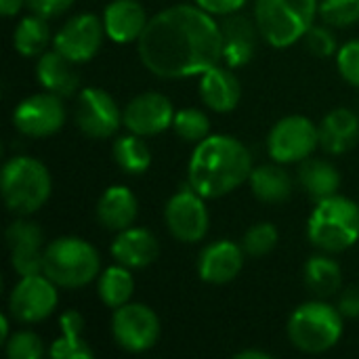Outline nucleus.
I'll return each instance as SVG.
<instances>
[{"label":"nucleus","mask_w":359,"mask_h":359,"mask_svg":"<svg viewBox=\"0 0 359 359\" xmlns=\"http://www.w3.org/2000/svg\"><path fill=\"white\" fill-rule=\"evenodd\" d=\"M172 128L183 141L200 143L202 139L208 137L210 122H208V116L200 109H181L175 114Z\"/></svg>","instance_id":"32"},{"label":"nucleus","mask_w":359,"mask_h":359,"mask_svg":"<svg viewBox=\"0 0 359 359\" xmlns=\"http://www.w3.org/2000/svg\"><path fill=\"white\" fill-rule=\"evenodd\" d=\"M337 65L341 76L359 88V40L343 44L337 53Z\"/></svg>","instance_id":"36"},{"label":"nucleus","mask_w":359,"mask_h":359,"mask_svg":"<svg viewBox=\"0 0 359 359\" xmlns=\"http://www.w3.org/2000/svg\"><path fill=\"white\" fill-rule=\"evenodd\" d=\"M238 359H271L269 353L265 351H255V349H248V351H242V353H236Z\"/></svg>","instance_id":"42"},{"label":"nucleus","mask_w":359,"mask_h":359,"mask_svg":"<svg viewBox=\"0 0 359 359\" xmlns=\"http://www.w3.org/2000/svg\"><path fill=\"white\" fill-rule=\"evenodd\" d=\"M139 202L135 194L124 185H111L103 191L97 204V219L103 227L111 231H122L130 227L137 219Z\"/></svg>","instance_id":"24"},{"label":"nucleus","mask_w":359,"mask_h":359,"mask_svg":"<svg viewBox=\"0 0 359 359\" xmlns=\"http://www.w3.org/2000/svg\"><path fill=\"white\" fill-rule=\"evenodd\" d=\"M278 240H280V233H278L276 225L257 223L246 231V236L242 240V248L248 257H265L278 246Z\"/></svg>","instance_id":"33"},{"label":"nucleus","mask_w":359,"mask_h":359,"mask_svg":"<svg viewBox=\"0 0 359 359\" xmlns=\"http://www.w3.org/2000/svg\"><path fill=\"white\" fill-rule=\"evenodd\" d=\"M114 160L116 164L128 172V175H143L149 164H151V151L149 147L145 145V141H141L139 135H126V137H120L116 143H114Z\"/></svg>","instance_id":"31"},{"label":"nucleus","mask_w":359,"mask_h":359,"mask_svg":"<svg viewBox=\"0 0 359 359\" xmlns=\"http://www.w3.org/2000/svg\"><path fill=\"white\" fill-rule=\"evenodd\" d=\"M175 109L168 97L160 93H143L137 95L122 114L124 126L139 135V137H151L164 133L168 126H172Z\"/></svg>","instance_id":"15"},{"label":"nucleus","mask_w":359,"mask_h":359,"mask_svg":"<svg viewBox=\"0 0 359 359\" xmlns=\"http://www.w3.org/2000/svg\"><path fill=\"white\" fill-rule=\"evenodd\" d=\"M76 63L63 57L59 50H44L36 65L38 82L44 90L63 97H72L80 86V76L74 67Z\"/></svg>","instance_id":"22"},{"label":"nucleus","mask_w":359,"mask_h":359,"mask_svg":"<svg viewBox=\"0 0 359 359\" xmlns=\"http://www.w3.org/2000/svg\"><path fill=\"white\" fill-rule=\"evenodd\" d=\"M305 42H307V48H309L316 57H330V55H334V50H337L334 36H332L326 27L313 25V27L305 34Z\"/></svg>","instance_id":"37"},{"label":"nucleus","mask_w":359,"mask_h":359,"mask_svg":"<svg viewBox=\"0 0 359 359\" xmlns=\"http://www.w3.org/2000/svg\"><path fill=\"white\" fill-rule=\"evenodd\" d=\"M359 141V118L347 107L332 109L320 124V145L332 154H347Z\"/></svg>","instance_id":"23"},{"label":"nucleus","mask_w":359,"mask_h":359,"mask_svg":"<svg viewBox=\"0 0 359 359\" xmlns=\"http://www.w3.org/2000/svg\"><path fill=\"white\" fill-rule=\"evenodd\" d=\"M250 151L229 135H212L198 143L191 154L189 185L206 200L223 198L250 179Z\"/></svg>","instance_id":"2"},{"label":"nucleus","mask_w":359,"mask_h":359,"mask_svg":"<svg viewBox=\"0 0 359 359\" xmlns=\"http://www.w3.org/2000/svg\"><path fill=\"white\" fill-rule=\"evenodd\" d=\"M4 347L11 359H40L44 355V345L34 332H17L8 337Z\"/></svg>","instance_id":"35"},{"label":"nucleus","mask_w":359,"mask_h":359,"mask_svg":"<svg viewBox=\"0 0 359 359\" xmlns=\"http://www.w3.org/2000/svg\"><path fill=\"white\" fill-rule=\"evenodd\" d=\"M318 13V0H257L255 23L265 42L288 48L305 38Z\"/></svg>","instance_id":"3"},{"label":"nucleus","mask_w":359,"mask_h":359,"mask_svg":"<svg viewBox=\"0 0 359 359\" xmlns=\"http://www.w3.org/2000/svg\"><path fill=\"white\" fill-rule=\"evenodd\" d=\"M257 29L244 15H227L221 23L223 59L229 67H242L252 61L257 50Z\"/></svg>","instance_id":"19"},{"label":"nucleus","mask_w":359,"mask_h":359,"mask_svg":"<svg viewBox=\"0 0 359 359\" xmlns=\"http://www.w3.org/2000/svg\"><path fill=\"white\" fill-rule=\"evenodd\" d=\"M120 122L122 114L107 90L95 86L80 90L76 103V124L86 137L107 139L116 135Z\"/></svg>","instance_id":"14"},{"label":"nucleus","mask_w":359,"mask_h":359,"mask_svg":"<svg viewBox=\"0 0 359 359\" xmlns=\"http://www.w3.org/2000/svg\"><path fill=\"white\" fill-rule=\"evenodd\" d=\"M204 200L206 198H202L191 185L181 189L168 200L164 219L172 238L185 244H196L206 236L210 217H208Z\"/></svg>","instance_id":"11"},{"label":"nucleus","mask_w":359,"mask_h":359,"mask_svg":"<svg viewBox=\"0 0 359 359\" xmlns=\"http://www.w3.org/2000/svg\"><path fill=\"white\" fill-rule=\"evenodd\" d=\"M339 311L343 313V318H359V286H353L341 294Z\"/></svg>","instance_id":"40"},{"label":"nucleus","mask_w":359,"mask_h":359,"mask_svg":"<svg viewBox=\"0 0 359 359\" xmlns=\"http://www.w3.org/2000/svg\"><path fill=\"white\" fill-rule=\"evenodd\" d=\"M0 330H2V343H6L8 341V318L6 316L0 318Z\"/></svg>","instance_id":"43"},{"label":"nucleus","mask_w":359,"mask_h":359,"mask_svg":"<svg viewBox=\"0 0 359 359\" xmlns=\"http://www.w3.org/2000/svg\"><path fill=\"white\" fill-rule=\"evenodd\" d=\"M48 40H50V27L46 19L34 13L21 19V23L15 27V34H13V44L17 53H21L23 57L42 55L44 48L48 46Z\"/></svg>","instance_id":"29"},{"label":"nucleus","mask_w":359,"mask_h":359,"mask_svg":"<svg viewBox=\"0 0 359 359\" xmlns=\"http://www.w3.org/2000/svg\"><path fill=\"white\" fill-rule=\"evenodd\" d=\"M63 122H65V107L61 103V97L48 90L23 99L13 111L15 128L21 135L34 139L55 135L63 126Z\"/></svg>","instance_id":"13"},{"label":"nucleus","mask_w":359,"mask_h":359,"mask_svg":"<svg viewBox=\"0 0 359 359\" xmlns=\"http://www.w3.org/2000/svg\"><path fill=\"white\" fill-rule=\"evenodd\" d=\"M84 330V318L78 311H65L61 316V337L50 347L55 359H93V349L80 337Z\"/></svg>","instance_id":"25"},{"label":"nucleus","mask_w":359,"mask_h":359,"mask_svg":"<svg viewBox=\"0 0 359 359\" xmlns=\"http://www.w3.org/2000/svg\"><path fill=\"white\" fill-rule=\"evenodd\" d=\"M244 265V248L231 240L208 244L198 259V276L206 284H227L236 280Z\"/></svg>","instance_id":"17"},{"label":"nucleus","mask_w":359,"mask_h":359,"mask_svg":"<svg viewBox=\"0 0 359 359\" xmlns=\"http://www.w3.org/2000/svg\"><path fill=\"white\" fill-rule=\"evenodd\" d=\"M42 229L32 221H15L6 229V244L11 250V265L19 276L42 273Z\"/></svg>","instance_id":"16"},{"label":"nucleus","mask_w":359,"mask_h":359,"mask_svg":"<svg viewBox=\"0 0 359 359\" xmlns=\"http://www.w3.org/2000/svg\"><path fill=\"white\" fill-rule=\"evenodd\" d=\"M246 2L248 0H196V4L200 8H204L206 13H210V15H223V17L238 13Z\"/></svg>","instance_id":"39"},{"label":"nucleus","mask_w":359,"mask_h":359,"mask_svg":"<svg viewBox=\"0 0 359 359\" xmlns=\"http://www.w3.org/2000/svg\"><path fill=\"white\" fill-rule=\"evenodd\" d=\"M307 236L311 244L324 252H343L359 240V206L339 194L316 204Z\"/></svg>","instance_id":"4"},{"label":"nucleus","mask_w":359,"mask_h":359,"mask_svg":"<svg viewBox=\"0 0 359 359\" xmlns=\"http://www.w3.org/2000/svg\"><path fill=\"white\" fill-rule=\"evenodd\" d=\"M101 269L99 252L82 238H57L44 248L42 273L63 288H82L90 284Z\"/></svg>","instance_id":"5"},{"label":"nucleus","mask_w":359,"mask_h":359,"mask_svg":"<svg viewBox=\"0 0 359 359\" xmlns=\"http://www.w3.org/2000/svg\"><path fill=\"white\" fill-rule=\"evenodd\" d=\"M23 2L25 0H0V11H2L4 17H13V15H17L21 11Z\"/></svg>","instance_id":"41"},{"label":"nucleus","mask_w":359,"mask_h":359,"mask_svg":"<svg viewBox=\"0 0 359 359\" xmlns=\"http://www.w3.org/2000/svg\"><path fill=\"white\" fill-rule=\"evenodd\" d=\"M133 290H135V280L128 267L124 265L107 267L99 278V297L111 309L126 305L133 297Z\"/></svg>","instance_id":"30"},{"label":"nucleus","mask_w":359,"mask_h":359,"mask_svg":"<svg viewBox=\"0 0 359 359\" xmlns=\"http://www.w3.org/2000/svg\"><path fill=\"white\" fill-rule=\"evenodd\" d=\"M111 334L122 349L130 353H143L158 343L160 320L154 313V309H149L147 305L126 303L114 309Z\"/></svg>","instance_id":"9"},{"label":"nucleus","mask_w":359,"mask_h":359,"mask_svg":"<svg viewBox=\"0 0 359 359\" xmlns=\"http://www.w3.org/2000/svg\"><path fill=\"white\" fill-rule=\"evenodd\" d=\"M55 286L57 284L48 280L44 273L21 276L8 299L11 316L23 324H36L46 320L59 303V294Z\"/></svg>","instance_id":"10"},{"label":"nucleus","mask_w":359,"mask_h":359,"mask_svg":"<svg viewBox=\"0 0 359 359\" xmlns=\"http://www.w3.org/2000/svg\"><path fill=\"white\" fill-rule=\"evenodd\" d=\"M341 267L330 257H311L303 267V282L316 299L334 297L341 290Z\"/></svg>","instance_id":"26"},{"label":"nucleus","mask_w":359,"mask_h":359,"mask_svg":"<svg viewBox=\"0 0 359 359\" xmlns=\"http://www.w3.org/2000/svg\"><path fill=\"white\" fill-rule=\"evenodd\" d=\"M320 145V128L305 116H286L273 124L267 137L269 156L278 164L307 160Z\"/></svg>","instance_id":"8"},{"label":"nucleus","mask_w":359,"mask_h":359,"mask_svg":"<svg viewBox=\"0 0 359 359\" xmlns=\"http://www.w3.org/2000/svg\"><path fill=\"white\" fill-rule=\"evenodd\" d=\"M143 65L160 78L206 74L223 59L221 25L198 4H177L147 21L139 38Z\"/></svg>","instance_id":"1"},{"label":"nucleus","mask_w":359,"mask_h":359,"mask_svg":"<svg viewBox=\"0 0 359 359\" xmlns=\"http://www.w3.org/2000/svg\"><path fill=\"white\" fill-rule=\"evenodd\" d=\"M105 36L103 21L93 13H82L61 25L53 38V48L74 63H84L99 53Z\"/></svg>","instance_id":"12"},{"label":"nucleus","mask_w":359,"mask_h":359,"mask_svg":"<svg viewBox=\"0 0 359 359\" xmlns=\"http://www.w3.org/2000/svg\"><path fill=\"white\" fill-rule=\"evenodd\" d=\"M343 334V313L322 299L299 305L288 320L290 343L305 353L332 349Z\"/></svg>","instance_id":"7"},{"label":"nucleus","mask_w":359,"mask_h":359,"mask_svg":"<svg viewBox=\"0 0 359 359\" xmlns=\"http://www.w3.org/2000/svg\"><path fill=\"white\" fill-rule=\"evenodd\" d=\"M48 168L29 156H15L2 168V196L11 212L32 215L50 198Z\"/></svg>","instance_id":"6"},{"label":"nucleus","mask_w":359,"mask_h":359,"mask_svg":"<svg viewBox=\"0 0 359 359\" xmlns=\"http://www.w3.org/2000/svg\"><path fill=\"white\" fill-rule=\"evenodd\" d=\"M320 17L334 27H347L359 21V0H322Z\"/></svg>","instance_id":"34"},{"label":"nucleus","mask_w":359,"mask_h":359,"mask_svg":"<svg viewBox=\"0 0 359 359\" xmlns=\"http://www.w3.org/2000/svg\"><path fill=\"white\" fill-rule=\"evenodd\" d=\"M248 181H250L252 194L261 202H267V204H280V202L288 200L292 194V181H290L288 172L273 164L252 168Z\"/></svg>","instance_id":"27"},{"label":"nucleus","mask_w":359,"mask_h":359,"mask_svg":"<svg viewBox=\"0 0 359 359\" xmlns=\"http://www.w3.org/2000/svg\"><path fill=\"white\" fill-rule=\"evenodd\" d=\"M158 240L151 231L141 227H126L118 231L116 240L111 242L114 259L128 267V269H143L158 259Z\"/></svg>","instance_id":"20"},{"label":"nucleus","mask_w":359,"mask_h":359,"mask_svg":"<svg viewBox=\"0 0 359 359\" xmlns=\"http://www.w3.org/2000/svg\"><path fill=\"white\" fill-rule=\"evenodd\" d=\"M200 97L206 103V107L219 114H227L238 107L242 97V86L231 69L215 65L206 74H202Z\"/></svg>","instance_id":"21"},{"label":"nucleus","mask_w":359,"mask_h":359,"mask_svg":"<svg viewBox=\"0 0 359 359\" xmlns=\"http://www.w3.org/2000/svg\"><path fill=\"white\" fill-rule=\"evenodd\" d=\"M147 13L137 0H114L105 6L103 25L109 40L118 44H128L139 40L147 27Z\"/></svg>","instance_id":"18"},{"label":"nucleus","mask_w":359,"mask_h":359,"mask_svg":"<svg viewBox=\"0 0 359 359\" xmlns=\"http://www.w3.org/2000/svg\"><path fill=\"white\" fill-rule=\"evenodd\" d=\"M299 181L307 189V194L320 202L324 198H330L337 194L341 185V175L339 170L324 160H303V166L299 170Z\"/></svg>","instance_id":"28"},{"label":"nucleus","mask_w":359,"mask_h":359,"mask_svg":"<svg viewBox=\"0 0 359 359\" xmlns=\"http://www.w3.org/2000/svg\"><path fill=\"white\" fill-rule=\"evenodd\" d=\"M76 0H25V6L34 13L40 15L44 19L57 17L61 13H65Z\"/></svg>","instance_id":"38"}]
</instances>
